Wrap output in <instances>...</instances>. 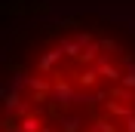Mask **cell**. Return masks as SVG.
<instances>
[{"mask_svg":"<svg viewBox=\"0 0 135 132\" xmlns=\"http://www.w3.org/2000/svg\"><path fill=\"white\" fill-rule=\"evenodd\" d=\"M3 132H135V0H31L3 43Z\"/></svg>","mask_w":135,"mask_h":132,"instance_id":"obj_1","label":"cell"}]
</instances>
